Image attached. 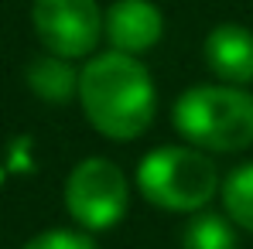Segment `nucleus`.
<instances>
[{"instance_id": "f257e3e1", "label": "nucleus", "mask_w": 253, "mask_h": 249, "mask_svg": "<svg viewBox=\"0 0 253 249\" xmlns=\"http://www.w3.org/2000/svg\"><path fill=\"white\" fill-rule=\"evenodd\" d=\"M79 103L85 120L110 140L140 137L158 113L151 72L137 62V55L113 48L79 69Z\"/></svg>"}, {"instance_id": "f03ea898", "label": "nucleus", "mask_w": 253, "mask_h": 249, "mask_svg": "<svg viewBox=\"0 0 253 249\" xmlns=\"http://www.w3.org/2000/svg\"><path fill=\"white\" fill-rule=\"evenodd\" d=\"M171 123L192 147L236 154L253 143V92L229 82L192 85L174 99Z\"/></svg>"}, {"instance_id": "7ed1b4c3", "label": "nucleus", "mask_w": 253, "mask_h": 249, "mask_svg": "<svg viewBox=\"0 0 253 249\" xmlns=\"http://www.w3.org/2000/svg\"><path fill=\"white\" fill-rule=\"evenodd\" d=\"M219 171L199 147H158L137 164V188L165 212H199L219 191Z\"/></svg>"}, {"instance_id": "20e7f679", "label": "nucleus", "mask_w": 253, "mask_h": 249, "mask_svg": "<svg viewBox=\"0 0 253 249\" xmlns=\"http://www.w3.org/2000/svg\"><path fill=\"white\" fill-rule=\"evenodd\" d=\"M65 208L85 232H106L120 225L130 208V184L124 171L106 157H85L69 171Z\"/></svg>"}, {"instance_id": "39448f33", "label": "nucleus", "mask_w": 253, "mask_h": 249, "mask_svg": "<svg viewBox=\"0 0 253 249\" xmlns=\"http://www.w3.org/2000/svg\"><path fill=\"white\" fill-rule=\"evenodd\" d=\"M31 24L38 41L62 58H85L103 38V10L96 0H35Z\"/></svg>"}, {"instance_id": "423d86ee", "label": "nucleus", "mask_w": 253, "mask_h": 249, "mask_svg": "<svg viewBox=\"0 0 253 249\" xmlns=\"http://www.w3.org/2000/svg\"><path fill=\"white\" fill-rule=\"evenodd\" d=\"M165 35V14L151 0H117L103 14V38L113 51L144 55Z\"/></svg>"}, {"instance_id": "0eeeda50", "label": "nucleus", "mask_w": 253, "mask_h": 249, "mask_svg": "<svg viewBox=\"0 0 253 249\" xmlns=\"http://www.w3.org/2000/svg\"><path fill=\"white\" fill-rule=\"evenodd\" d=\"M206 65L219 82H253V31L243 24H219L206 38Z\"/></svg>"}, {"instance_id": "6e6552de", "label": "nucleus", "mask_w": 253, "mask_h": 249, "mask_svg": "<svg viewBox=\"0 0 253 249\" xmlns=\"http://www.w3.org/2000/svg\"><path fill=\"white\" fill-rule=\"evenodd\" d=\"M28 85L48 103H69L72 96H79V72L69 65V58L48 51L28 65Z\"/></svg>"}, {"instance_id": "1a4fd4ad", "label": "nucleus", "mask_w": 253, "mask_h": 249, "mask_svg": "<svg viewBox=\"0 0 253 249\" xmlns=\"http://www.w3.org/2000/svg\"><path fill=\"white\" fill-rule=\"evenodd\" d=\"M181 249H240L236 222L219 212H202L185 225Z\"/></svg>"}, {"instance_id": "9d476101", "label": "nucleus", "mask_w": 253, "mask_h": 249, "mask_svg": "<svg viewBox=\"0 0 253 249\" xmlns=\"http://www.w3.org/2000/svg\"><path fill=\"white\" fill-rule=\"evenodd\" d=\"M222 208L240 229L253 232V161L240 164L236 171L226 174V181H222Z\"/></svg>"}, {"instance_id": "9b49d317", "label": "nucleus", "mask_w": 253, "mask_h": 249, "mask_svg": "<svg viewBox=\"0 0 253 249\" xmlns=\"http://www.w3.org/2000/svg\"><path fill=\"white\" fill-rule=\"evenodd\" d=\"M21 249H99L92 243V236L83 232H72V229H48L42 236H35L31 243H24Z\"/></svg>"}]
</instances>
